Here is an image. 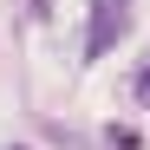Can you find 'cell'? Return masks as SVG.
<instances>
[{
    "label": "cell",
    "mask_w": 150,
    "mask_h": 150,
    "mask_svg": "<svg viewBox=\"0 0 150 150\" xmlns=\"http://www.w3.org/2000/svg\"><path fill=\"white\" fill-rule=\"evenodd\" d=\"M131 33V0H91V33H85V59H105L111 46Z\"/></svg>",
    "instance_id": "1"
},
{
    "label": "cell",
    "mask_w": 150,
    "mask_h": 150,
    "mask_svg": "<svg viewBox=\"0 0 150 150\" xmlns=\"http://www.w3.org/2000/svg\"><path fill=\"white\" fill-rule=\"evenodd\" d=\"M105 144H111V150H137L144 131H131V124H105Z\"/></svg>",
    "instance_id": "2"
},
{
    "label": "cell",
    "mask_w": 150,
    "mask_h": 150,
    "mask_svg": "<svg viewBox=\"0 0 150 150\" xmlns=\"http://www.w3.org/2000/svg\"><path fill=\"white\" fill-rule=\"evenodd\" d=\"M137 98H144V105H150V65L137 72Z\"/></svg>",
    "instance_id": "3"
},
{
    "label": "cell",
    "mask_w": 150,
    "mask_h": 150,
    "mask_svg": "<svg viewBox=\"0 0 150 150\" xmlns=\"http://www.w3.org/2000/svg\"><path fill=\"white\" fill-rule=\"evenodd\" d=\"M33 13H46V0H33Z\"/></svg>",
    "instance_id": "4"
},
{
    "label": "cell",
    "mask_w": 150,
    "mask_h": 150,
    "mask_svg": "<svg viewBox=\"0 0 150 150\" xmlns=\"http://www.w3.org/2000/svg\"><path fill=\"white\" fill-rule=\"evenodd\" d=\"M13 150H20V144H13Z\"/></svg>",
    "instance_id": "5"
}]
</instances>
